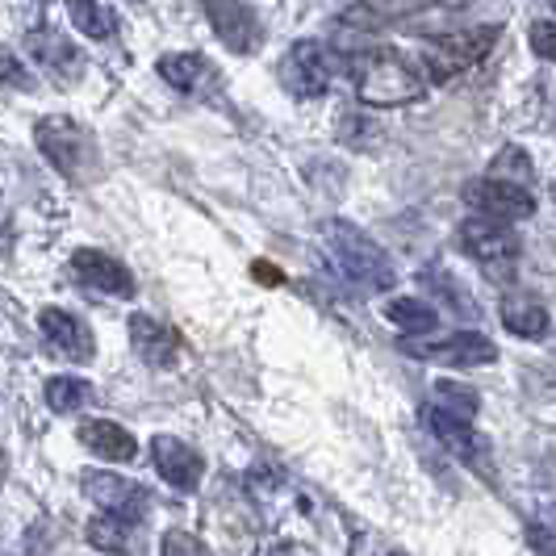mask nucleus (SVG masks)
Masks as SVG:
<instances>
[{"mask_svg":"<svg viewBox=\"0 0 556 556\" xmlns=\"http://www.w3.org/2000/svg\"><path fill=\"white\" fill-rule=\"evenodd\" d=\"M494 42H498V26L452 29V34H440V38H427L422 42V67L435 84H447L456 76H465L469 67H477L494 51Z\"/></svg>","mask_w":556,"mask_h":556,"instance_id":"20e7f679","label":"nucleus"},{"mask_svg":"<svg viewBox=\"0 0 556 556\" xmlns=\"http://www.w3.org/2000/svg\"><path fill=\"white\" fill-rule=\"evenodd\" d=\"M0 84L4 88H22V92H29L34 88V72H29V63L13 47H4L0 42Z\"/></svg>","mask_w":556,"mask_h":556,"instance_id":"a878e982","label":"nucleus"},{"mask_svg":"<svg viewBox=\"0 0 556 556\" xmlns=\"http://www.w3.org/2000/svg\"><path fill=\"white\" fill-rule=\"evenodd\" d=\"M528 544L535 556H556V531L544 523H528Z\"/></svg>","mask_w":556,"mask_h":556,"instance_id":"c756f323","label":"nucleus"},{"mask_svg":"<svg viewBox=\"0 0 556 556\" xmlns=\"http://www.w3.org/2000/svg\"><path fill=\"white\" fill-rule=\"evenodd\" d=\"M490 176H494V180H506V185H523V189H528L531 176H535V167H531V155L523 151V147H502L498 155H494Z\"/></svg>","mask_w":556,"mask_h":556,"instance_id":"393cba45","label":"nucleus"},{"mask_svg":"<svg viewBox=\"0 0 556 556\" xmlns=\"http://www.w3.org/2000/svg\"><path fill=\"white\" fill-rule=\"evenodd\" d=\"M160 556H214V553L197 540L193 531L172 528V531H164V540H160Z\"/></svg>","mask_w":556,"mask_h":556,"instance_id":"cd10ccee","label":"nucleus"},{"mask_svg":"<svg viewBox=\"0 0 556 556\" xmlns=\"http://www.w3.org/2000/svg\"><path fill=\"white\" fill-rule=\"evenodd\" d=\"M201 9H205V22L218 34L226 51H235V55L260 51L264 29H260V17L248 0H201Z\"/></svg>","mask_w":556,"mask_h":556,"instance_id":"1a4fd4ad","label":"nucleus"},{"mask_svg":"<svg viewBox=\"0 0 556 556\" xmlns=\"http://www.w3.org/2000/svg\"><path fill=\"white\" fill-rule=\"evenodd\" d=\"M280 88L298 101H318L327 88H331V55L323 51V42L302 38L293 42L285 59H280Z\"/></svg>","mask_w":556,"mask_h":556,"instance_id":"6e6552de","label":"nucleus"},{"mask_svg":"<svg viewBox=\"0 0 556 556\" xmlns=\"http://www.w3.org/2000/svg\"><path fill=\"white\" fill-rule=\"evenodd\" d=\"M38 334L67 364H88L97 356V339L88 331V323H84L80 314H72V309L63 306L38 309Z\"/></svg>","mask_w":556,"mask_h":556,"instance_id":"9b49d317","label":"nucleus"},{"mask_svg":"<svg viewBox=\"0 0 556 556\" xmlns=\"http://www.w3.org/2000/svg\"><path fill=\"white\" fill-rule=\"evenodd\" d=\"M386 318L397 323L402 331H415V334H431L440 327V314L427 306V302H418V298H393L390 306H386Z\"/></svg>","mask_w":556,"mask_h":556,"instance_id":"b1692460","label":"nucleus"},{"mask_svg":"<svg viewBox=\"0 0 556 556\" xmlns=\"http://www.w3.org/2000/svg\"><path fill=\"white\" fill-rule=\"evenodd\" d=\"M26 51L34 63H42L47 72H55L59 80H80L84 72V59L76 51V42L67 34H59L51 26H38L26 34Z\"/></svg>","mask_w":556,"mask_h":556,"instance_id":"dca6fc26","label":"nucleus"},{"mask_svg":"<svg viewBox=\"0 0 556 556\" xmlns=\"http://www.w3.org/2000/svg\"><path fill=\"white\" fill-rule=\"evenodd\" d=\"M63 9H67L72 29H80L84 38H92V42H105V38H113V29H117V17H113L101 0H63Z\"/></svg>","mask_w":556,"mask_h":556,"instance_id":"5701e85b","label":"nucleus"},{"mask_svg":"<svg viewBox=\"0 0 556 556\" xmlns=\"http://www.w3.org/2000/svg\"><path fill=\"white\" fill-rule=\"evenodd\" d=\"M502 323H506V331L519 334V339H544L548 327H553L548 306H540L531 298H506L502 302Z\"/></svg>","mask_w":556,"mask_h":556,"instance_id":"412c9836","label":"nucleus"},{"mask_svg":"<svg viewBox=\"0 0 556 556\" xmlns=\"http://www.w3.org/2000/svg\"><path fill=\"white\" fill-rule=\"evenodd\" d=\"M76 440H80L92 456L110 460V465H130V460L139 456V440H135V431H126V427H122V422H113V418H84L80 431H76Z\"/></svg>","mask_w":556,"mask_h":556,"instance_id":"f3484780","label":"nucleus"},{"mask_svg":"<svg viewBox=\"0 0 556 556\" xmlns=\"http://www.w3.org/2000/svg\"><path fill=\"white\" fill-rule=\"evenodd\" d=\"M80 494L101 515H117V519H130V523H142L147 510H151L147 485H139V481H130V477L122 473H110V469H84Z\"/></svg>","mask_w":556,"mask_h":556,"instance_id":"0eeeda50","label":"nucleus"},{"mask_svg":"<svg viewBox=\"0 0 556 556\" xmlns=\"http://www.w3.org/2000/svg\"><path fill=\"white\" fill-rule=\"evenodd\" d=\"M151 460H155V473L180 494H193L201 485V477H205L201 452L193 444H185V440H176V435H155L151 440Z\"/></svg>","mask_w":556,"mask_h":556,"instance_id":"ddd939ff","label":"nucleus"},{"mask_svg":"<svg viewBox=\"0 0 556 556\" xmlns=\"http://www.w3.org/2000/svg\"><path fill=\"white\" fill-rule=\"evenodd\" d=\"M397 348L415 361L447 364V368H481V364H498V343L485 339L481 331H452V334H415V339H397Z\"/></svg>","mask_w":556,"mask_h":556,"instance_id":"39448f33","label":"nucleus"},{"mask_svg":"<svg viewBox=\"0 0 556 556\" xmlns=\"http://www.w3.org/2000/svg\"><path fill=\"white\" fill-rule=\"evenodd\" d=\"M352 84H356V97L372 110L410 105L427 88L415 63L393 47H377V51H364V55L352 59Z\"/></svg>","mask_w":556,"mask_h":556,"instance_id":"f257e3e1","label":"nucleus"},{"mask_svg":"<svg viewBox=\"0 0 556 556\" xmlns=\"http://www.w3.org/2000/svg\"><path fill=\"white\" fill-rule=\"evenodd\" d=\"M531 51L540 59L556 63V22H535L531 26Z\"/></svg>","mask_w":556,"mask_h":556,"instance_id":"c85d7f7f","label":"nucleus"},{"mask_svg":"<svg viewBox=\"0 0 556 556\" xmlns=\"http://www.w3.org/2000/svg\"><path fill=\"white\" fill-rule=\"evenodd\" d=\"M42 397H47V410H55V415H80L84 406H92V381H84V377H67V372H59L51 377L47 386H42Z\"/></svg>","mask_w":556,"mask_h":556,"instance_id":"4be33fe9","label":"nucleus"},{"mask_svg":"<svg viewBox=\"0 0 556 556\" xmlns=\"http://www.w3.org/2000/svg\"><path fill=\"white\" fill-rule=\"evenodd\" d=\"M126 331H130V343H135V356L147 368H176V361H180V334L172 331L167 323L151 318V314H135L126 323Z\"/></svg>","mask_w":556,"mask_h":556,"instance_id":"2eb2a0df","label":"nucleus"},{"mask_svg":"<svg viewBox=\"0 0 556 556\" xmlns=\"http://www.w3.org/2000/svg\"><path fill=\"white\" fill-rule=\"evenodd\" d=\"M139 523H130V519H117V515H92L88 523H84V540H88V548H97V553L105 556H130L135 553V540H139Z\"/></svg>","mask_w":556,"mask_h":556,"instance_id":"6ab92c4d","label":"nucleus"},{"mask_svg":"<svg viewBox=\"0 0 556 556\" xmlns=\"http://www.w3.org/2000/svg\"><path fill=\"white\" fill-rule=\"evenodd\" d=\"M435 393H440V402H435V406H444V410H452V415L477 418V410H481L477 393H473V390H465V386H452V381H440V386H435Z\"/></svg>","mask_w":556,"mask_h":556,"instance_id":"bb28decb","label":"nucleus"},{"mask_svg":"<svg viewBox=\"0 0 556 556\" xmlns=\"http://www.w3.org/2000/svg\"><path fill=\"white\" fill-rule=\"evenodd\" d=\"M465 201L473 205L481 218L490 223H528L535 214V197L523 189V185H506V180H469L465 185Z\"/></svg>","mask_w":556,"mask_h":556,"instance_id":"9d476101","label":"nucleus"},{"mask_svg":"<svg viewBox=\"0 0 556 556\" xmlns=\"http://www.w3.org/2000/svg\"><path fill=\"white\" fill-rule=\"evenodd\" d=\"M34 147H38L42 160L55 167L63 180H72V185H88V180H97V172H101V151H97L92 135L84 130L76 117H67V113H47V117H38V126H34Z\"/></svg>","mask_w":556,"mask_h":556,"instance_id":"f03ea898","label":"nucleus"},{"mask_svg":"<svg viewBox=\"0 0 556 556\" xmlns=\"http://www.w3.org/2000/svg\"><path fill=\"white\" fill-rule=\"evenodd\" d=\"M155 72L176 92H197L201 80L210 76V63H205V55H197V51H172V55H160Z\"/></svg>","mask_w":556,"mask_h":556,"instance_id":"aec40b11","label":"nucleus"},{"mask_svg":"<svg viewBox=\"0 0 556 556\" xmlns=\"http://www.w3.org/2000/svg\"><path fill=\"white\" fill-rule=\"evenodd\" d=\"M456 243L460 251L477 260L494 280H506L515 273V260H519V235L506 230L502 223H490V218H469V223L456 230Z\"/></svg>","mask_w":556,"mask_h":556,"instance_id":"423d86ee","label":"nucleus"},{"mask_svg":"<svg viewBox=\"0 0 556 556\" xmlns=\"http://www.w3.org/2000/svg\"><path fill=\"white\" fill-rule=\"evenodd\" d=\"M72 273L80 277V285H88V289H97V293H105V298H135V273L117 260V255H110V251H97V248H80L72 251Z\"/></svg>","mask_w":556,"mask_h":556,"instance_id":"f8f14e48","label":"nucleus"},{"mask_svg":"<svg viewBox=\"0 0 556 556\" xmlns=\"http://www.w3.org/2000/svg\"><path fill=\"white\" fill-rule=\"evenodd\" d=\"M553 193H556V185H553Z\"/></svg>","mask_w":556,"mask_h":556,"instance_id":"7c9ffc66","label":"nucleus"},{"mask_svg":"<svg viewBox=\"0 0 556 556\" xmlns=\"http://www.w3.org/2000/svg\"><path fill=\"white\" fill-rule=\"evenodd\" d=\"M323 243H327L331 260L339 264V273L348 280H356V285L372 289V293L393 289L397 273H393L390 255H386V248L377 239H368L361 226L331 218V223H323Z\"/></svg>","mask_w":556,"mask_h":556,"instance_id":"7ed1b4c3","label":"nucleus"},{"mask_svg":"<svg viewBox=\"0 0 556 556\" xmlns=\"http://www.w3.org/2000/svg\"><path fill=\"white\" fill-rule=\"evenodd\" d=\"M440 0H361V4H348L339 13V26H352V29H381L393 26V22H406L415 17L422 9H431Z\"/></svg>","mask_w":556,"mask_h":556,"instance_id":"a211bd4d","label":"nucleus"},{"mask_svg":"<svg viewBox=\"0 0 556 556\" xmlns=\"http://www.w3.org/2000/svg\"><path fill=\"white\" fill-rule=\"evenodd\" d=\"M422 422H427V431H431L452 456H460V460L473 465V469H485V444H481V435L473 431V418L452 415L444 406H422Z\"/></svg>","mask_w":556,"mask_h":556,"instance_id":"4468645a","label":"nucleus"}]
</instances>
